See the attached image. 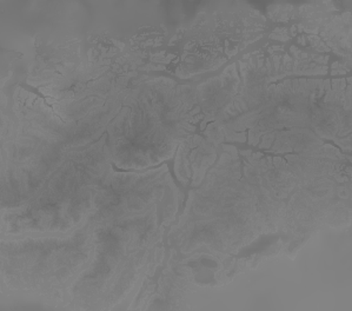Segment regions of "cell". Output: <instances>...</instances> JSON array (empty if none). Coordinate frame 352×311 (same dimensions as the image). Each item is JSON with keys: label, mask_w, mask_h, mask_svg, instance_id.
<instances>
[{"label": "cell", "mask_w": 352, "mask_h": 311, "mask_svg": "<svg viewBox=\"0 0 352 311\" xmlns=\"http://www.w3.org/2000/svg\"><path fill=\"white\" fill-rule=\"evenodd\" d=\"M94 228L89 221L70 233H26L1 241L3 277L19 276L21 287L54 289L74 284L94 258Z\"/></svg>", "instance_id": "1"}, {"label": "cell", "mask_w": 352, "mask_h": 311, "mask_svg": "<svg viewBox=\"0 0 352 311\" xmlns=\"http://www.w3.org/2000/svg\"><path fill=\"white\" fill-rule=\"evenodd\" d=\"M119 111H120V102L118 99H111L110 102L107 103L102 107H98L94 112H91L89 116H92V117L97 119L96 123H98V122H111L112 119L115 118L116 116L118 115ZM51 116L58 115H54V111L52 109H49V107H41V110L38 111L37 114L34 111L28 109L25 114L19 115V119L24 120L26 123L38 125ZM94 125H100V124H94ZM104 125L105 124H102L100 127H104Z\"/></svg>", "instance_id": "2"}]
</instances>
